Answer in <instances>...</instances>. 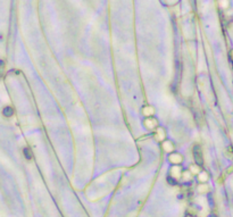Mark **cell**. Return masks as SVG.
Listing matches in <instances>:
<instances>
[{"mask_svg":"<svg viewBox=\"0 0 233 217\" xmlns=\"http://www.w3.org/2000/svg\"><path fill=\"white\" fill-rule=\"evenodd\" d=\"M193 153H194V159H196V162L198 163V165H201V164H203V153H201V149H200L198 146H196L194 149H193Z\"/></svg>","mask_w":233,"mask_h":217,"instance_id":"1","label":"cell"},{"mask_svg":"<svg viewBox=\"0 0 233 217\" xmlns=\"http://www.w3.org/2000/svg\"><path fill=\"white\" fill-rule=\"evenodd\" d=\"M3 116H6V117H10L13 116V114H14V110H13L12 107H6V108H3Z\"/></svg>","mask_w":233,"mask_h":217,"instance_id":"2","label":"cell"},{"mask_svg":"<svg viewBox=\"0 0 233 217\" xmlns=\"http://www.w3.org/2000/svg\"><path fill=\"white\" fill-rule=\"evenodd\" d=\"M144 124H146L149 128H153V125H157V124H158V122H157L156 119H147V121L144 122Z\"/></svg>","mask_w":233,"mask_h":217,"instance_id":"3","label":"cell"},{"mask_svg":"<svg viewBox=\"0 0 233 217\" xmlns=\"http://www.w3.org/2000/svg\"><path fill=\"white\" fill-rule=\"evenodd\" d=\"M5 74V63L3 60H0V77Z\"/></svg>","mask_w":233,"mask_h":217,"instance_id":"4","label":"cell"},{"mask_svg":"<svg viewBox=\"0 0 233 217\" xmlns=\"http://www.w3.org/2000/svg\"><path fill=\"white\" fill-rule=\"evenodd\" d=\"M24 153H25V157H26L28 159L32 158V152L30 151V149H28V148H25V149H24Z\"/></svg>","mask_w":233,"mask_h":217,"instance_id":"5","label":"cell"},{"mask_svg":"<svg viewBox=\"0 0 233 217\" xmlns=\"http://www.w3.org/2000/svg\"><path fill=\"white\" fill-rule=\"evenodd\" d=\"M209 217H216V216H215V215H210Z\"/></svg>","mask_w":233,"mask_h":217,"instance_id":"6","label":"cell"}]
</instances>
